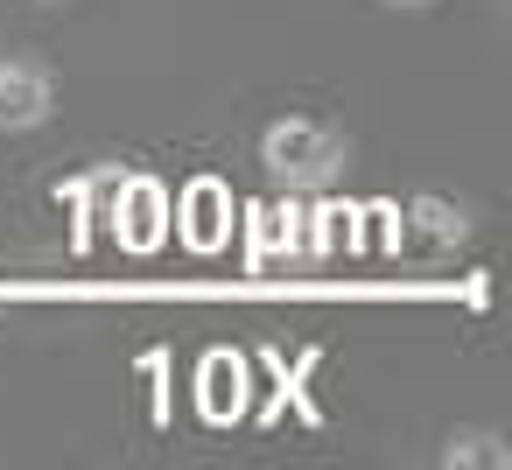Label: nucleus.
Returning a JSON list of instances; mask_svg holds the SVG:
<instances>
[{
	"label": "nucleus",
	"instance_id": "1",
	"mask_svg": "<svg viewBox=\"0 0 512 470\" xmlns=\"http://www.w3.org/2000/svg\"><path fill=\"white\" fill-rule=\"evenodd\" d=\"M351 162V141L330 127V120H309V113H281L260 127V169L288 190V197H309V190H330Z\"/></svg>",
	"mask_w": 512,
	"mask_h": 470
},
{
	"label": "nucleus",
	"instance_id": "2",
	"mask_svg": "<svg viewBox=\"0 0 512 470\" xmlns=\"http://www.w3.org/2000/svg\"><path fill=\"white\" fill-rule=\"evenodd\" d=\"M57 113V71L43 57H0V127L36 134Z\"/></svg>",
	"mask_w": 512,
	"mask_h": 470
},
{
	"label": "nucleus",
	"instance_id": "3",
	"mask_svg": "<svg viewBox=\"0 0 512 470\" xmlns=\"http://www.w3.org/2000/svg\"><path fill=\"white\" fill-rule=\"evenodd\" d=\"M169 190L155 183V176H120V197H113V232H120V246H134V253H155L162 239H169Z\"/></svg>",
	"mask_w": 512,
	"mask_h": 470
},
{
	"label": "nucleus",
	"instance_id": "4",
	"mask_svg": "<svg viewBox=\"0 0 512 470\" xmlns=\"http://www.w3.org/2000/svg\"><path fill=\"white\" fill-rule=\"evenodd\" d=\"M463 232H470V211H463V204H449V197H414V211H407V239H414L421 253H456Z\"/></svg>",
	"mask_w": 512,
	"mask_h": 470
},
{
	"label": "nucleus",
	"instance_id": "5",
	"mask_svg": "<svg viewBox=\"0 0 512 470\" xmlns=\"http://www.w3.org/2000/svg\"><path fill=\"white\" fill-rule=\"evenodd\" d=\"M442 470H505L512 463V442L498 428H449L442 449H435Z\"/></svg>",
	"mask_w": 512,
	"mask_h": 470
},
{
	"label": "nucleus",
	"instance_id": "6",
	"mask_svg": "<svg viewBox=\"0 0 512 470\" xmlns=\"http://www.w3.org/2000/svg\"><path fill=\"white\" fill-rule=\"evenodd\" d=\"M379 8H386V15H428L435 0H379Z\"/></svg>",
	"mask_w": 512,
	"mask_h": 470
},
{
	"label": "nucleus",
	"instance_id": "7",
	"mask_svg": "<svg viewBox=\"0 0 512 470\" xmlns=\"http://www.w3.org/2000/svg\"><path fill=\"white\" fill-rule=\"evenodd\" d=\"M29 8H64V0H29Z\"/></svg>",
	"mask_w": 512,
	"mask_h": 470
}]
</instances>
